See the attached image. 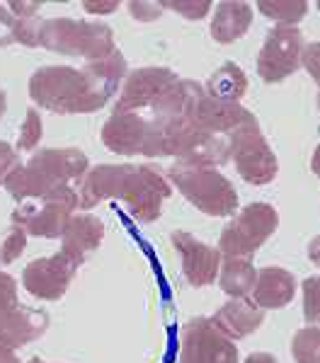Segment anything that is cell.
<instances>
[{"label":"cell","instance_id":"7bdbcfd3","mask_svg":"<svg viewBox=\"0 0 320 363\" xmlns=\"http://www.w3.org/2000/svg\"><path fill=\"white\" fill-rule=\"evenodd\" d=\"M318 8H320V5H318Z\"/></svg>","mask_w":320,"mask_h":363},{"label":"cell","instance_id":"7a4b0ae2","mask_svg":"<svg viewBox=\"0 0 320 363\" xmlns=\"http://www.w3.org/2000/svg\"><path fill=\"white\" fill-rule=\"evenodd\" d=\"M170 194L167 179L148 165H97L87 169L78 186L80 208H92L104 199H121L126 211L141 223L158 220Z\"/></svg>","mask_w":320,"mask_h":363},{"label":"cell","instance_id":"4dcf8cb0","mask_svg":"<svg viewBox=\"0 0 320 363\" xmlns=\"http://www.w3.org/2000/svg\"><path fill=\"white\" fill-rule=\"evenodd\" d=\"M15 308H20L15 279L10 274L0 272V310H15Z\"/></svg>","mask_w":320,"mask_h":363},{"label":"cell","instance_id":"f546056e","mask_svg":"<svg viewBox=\"0 0 320 363\" xmlns=\"http://www.w3.org/2000/svg\"><path fill=\"white\" fill-rule=\"evenodd\" d=\"M20 167L22 165H20V157H17V153L10 148L8 143L0 140V184H5L8 177H13Z\"/></svg>","mask_w":320,"mask_h":363},{"label":"cell","instance_id":"9a60e30c","mask_svg":"<svg viewBox=\"0 0 320 363\" xmlns=\"http://www.w3.org/2000/svg\"><path fill=\"white\" fill-rule=\"evenodd\" d=\"M148 136V121L136 112L112 114L102 126V143L116 155H138Z\"/></svg>","mask_w":320,"mask_h":363},{"label":"cell","instance_id":"83f0119b","mask_svg":"<svg viewBox=\"0 0 320 363\" xmlns=\"http://www.w3.org/2000/svg\"><path fill=\"white\" fill-rule=\"evenodd\" d=\"M162 8H170L187 20H202L211 10V3L209 0H202V3L199 0H180V3H162Z\"/></svg>","mask_w":320,"mask_h":363},{"label":"cell","instance_id":"7c38bea8","mask_svg":"<svg viewBox=\"0 0 320 363\" xmlns=\"http://www.w3.org/2000/svg\"><path fill=\"white\" fill-rule=\"evenodd\" d=\"M170 240L175 252L180 255V262H182L184 279L194 289H202V286H209L216 281L221 272V262H224V257H221L216 247H211V245L202 242V240H197L194 235L182 230H175Z\"/></svg>","mask_w":320,"mask_h":363},{"label":"cell","instance_id":"484cf974","mask_svg":"<svg viewBox=\"0 0 320 363\" xmlns=\"http://www.w3.org/2000/svg\"><path fill=\"white\" fill-rule=\"evenodd\" d=\"M304 318L308 325L320 327V277L304 281Z\"/></svg>","mask_w":320,"mask_h":363},{"label":"cell","instance_id":"4316f807","mask_svg":"<svg viewBox=\"0 0 320 363\" xmlns=\"http://www.w3.org/2000/svg\"><path fill=\"white\" fill-rule=\"evenodd\" d=\"M39 138H42V119H39L37 109H27L25 121L20 126V138H17V150H32L37 148Z\"/></svg>","mask_w":320,"mask_h":363},{"label":"cell","instance_id":"60d3db41","mask_svg":"<svg viewBox=\"0 0 320 363\" xmlns=\"http://www.w3.org/2000/svg\"><path fill=\"white\" fill-rule=\"evenodd\" d=\"M27 363H46V361H42V359H29Z\"/></svg>","mask_w":320,"mask_h":363},{"label":"cell","instance_id":"f35d334b","mask_svg":"<svg viewBox=\"0 0 320 363\" xmlns=\"http://www.w3.org/2000/svg\"><path fill=\"white\" fill-rule=\"evenodd\" d=\"M311 169H313V174H316V177H320V145H318L316 153H313V157H311Z\"/></svg>","mask_w":320,"mask_h":363},{"label":"cell","instance_id":"2e32d148","mask_svg":"<svg viewBox=\"0 0 320 363\" xmlns=\"http://www.w3.org/2000/svg\"><path fill=\"white\" fill-rule=\"evenodd\" d=\"M46 327H49V318L39 310H0V347L13 351L17 347H25L42 337Z\"/></svg>","mask_w":320,"mask_h":363},{"label":"cell","instance_id":"cb8c5ba5","mask_svg":"<svg viewBox=\"0 0 320 363\" xmlns=\"http://www.w3.org/2000/svg\"><path fill=\"white\" fill-rule=\"evenodd\" d=\"M291 356L296 363H320V327H304L291 339Z\"/></svg>","mask_w":320,"mask_h":363},{"label":"cell","instance_id":"8d00e7d4","mask_svg":"<svg viewBox=\"0 0 320 363\" xmlns=\"http://www.w3.org/2000/svg\"><path fill=\"white\" fill-rule=\"evenodd\" d=\"M245 363H277V359L272 354H265V351H258V354H250Z\"/></svg>","mask_w":320,"mask_h":363},{"label":"cell","instance_id":"ffe728a7","mask_svg":"<svg viewBox=\"0 0 320 363\" xmlns=\"http://www.w3.org/2000/svg\"><path fill=\"white\" fill-rule=\"evenodd\" d=\"M253 25V5L245 0H226L216 5L211 22V37L219 44H231L241 39Z\"/></svg>","mask_w":320,"mask_h":363},{"label":"cell","instance_id":"52a82bcc","mask_svg":"<svg viewBox=\"0 0 320 363\" xmlns=\"http://www.w3.org/2000/svg\"><path fill=\"white\" fill-rule=\"evenodd\" d=\"M279 225V213L270 203H248L228 225L224 228L219 238L221 257H241L250 259L262 245L270 240Z\"/></svg>","mask_w":320,"mask_h":363},{"label":"cell","instance_id":"1f68e13d","mask_svg":"<svg viewBox=\"0 0 320 363\" xmlns=\"http://www.w3.org/2000/svg\"><path fill=\"white\" fill-rule=\"evenodd\" d=\"M301 66L308 70L313 80L320 85V42H313L304 46V54H301Z\"/></svg>","mask_w":320,"mask_h":363},{"label":"cell","instance_id":"8992f818","mask_svg":"<svg viewBox=\"0 0 320 363\" xmlns=\"http://www.w3.org/2000/svg\"><path fill=\"white\" fill-rule=\"evenodd\" d=\"M228 150L231 160L236 162V169L248 184L262 186L270 184L279 172L277 155L272 153L267 138L262 136L260 124L253 114L243 119L241 126H236L228 133Z\"/></svg>","mask_w":320,"mask_h":363},{"label":"cell","instance_id":"ab89813d","mask_svg":"<svg viewBox=\"0 0 320 363\" xmlns=\"http://www.w3.org/2000/svg\"><path fill=\"white\" fill-rule=\"evenodd\" d=\"M5 107H8V99H5V92L0 90V116H3V112H5Z\"/></svg>","mask_w":320,"mask_h":363},{"label":"cell","instance_id":"d590c367","mask_svg":"<svg viewBox=\"0 0 320 363\" xmlns=\"http://www.w3.org/2000/svg\"><path fill=\"white\" fill-rule=\"evenodd\" d=\"M308 259H311L316 267H320V235L308 242Z\"/></svg>","mask_w":320,"mask_h":363},{"label":"cell","instance_id":"ac0fdd59","mask_svg":"<svg viewBox=\"0 0 320 363\" xmlns=\"http://www.w3.org/2000/svg\"><path fill=\"white\" fill-rule=\"evenodd\" d=\"M211 325L216 327L221 335H226L228 339H243L248 335H253L255 330L262 325L265 320V310L255 306L248 298H233V301L224 303L216 313H214Z\"/></svg>","mask_w":320,"mask_h":363},{"label":"cell","instance_id":"d4e9b609","mask_svg":"<svg viewBox=\"0 0 320 363\" xmlns=\"http://www.w3.org/2000/svg\"><path fill=\"white\" fill-rule=\"evenodd\" d=\"M25 245H27V233L20 225H13L5 233V238L0 240V264H13L17 257L25 252Z\"/></svg>","mask_w":320,"mask_h":363},{"label":"cell","instance_id":"4fadbf2b","mask_svg":"<svg viewBox=\"0 0 320 363\" xmlns=\"http://www.w3.org/2000/svg\"><path fill=\"white\" fill-rule=\"evenodd\" d=\"M73 218V208L58 201L29 203L22 201L13 211V223L37 238H63L68 220Z\"/></svg>","mask_w":320,"mask_h":363},{"label":"cell","instance_id":"9c48e42d","mask_svg":"<svg viewBox=\"0 0 320 363\" xmlns=\"http://www.w3.org/2000/svg\"><path fill=\"white\" fill-rule=\"evenodd\" d=\"M180 363H238V349L209 318H192L180 335Z\"/></svg>","mask_w":320,"mask_h":363},{"label":"cell","instance_id":"7402d4cb","mask_svg":"<svg viewBox=\"0 0 320 363\" xmlns=\"http://www.w3.org/2000/svg\"><path fill=\"white\" fill-rule=\"evenodd\" d=\"M248 90V78L236 63L226 61L216 73L209 78V83L204 85V92L224 102H241V97Z\"/></svg>","mask_w":320,"mask_h":363},{"label":"cell","instance_id":"5b68a950","mask_svg":"<svg viewBox=\"0 0 320 363\" xmlns=\"http://www.w3.org/2000/svg\"><path fill=\"white\" fill-rule=\"evenodd\" d=\"M167 177L194 208L206 216H231L238 208V194L233 184L214 167L175 165L167 169Z\"/></svg>","mask_w":320,"mask_h":363},{"label":"cell","instance_id":"277c9868","mask_svg":"<svg viewBox=\"0 0 320 363\" xmlns=\"http://www.w3.org/2000/svg\"><path fill=\"white\" fill-rule=\"evenodd\" d=\"M39 46L54 51V54L83 56L87 58V63L107 58L116 51L114 34L107 25L68 20V17H56V20L42 22Z\"/></svg>","mask_w":320,"mask_h":363},{"label":"cell","instance_id":"d6986e66","mask_svg":"<svg viewBox=\"0 0 320 363\" xmlns=\"http://www.w3.org/2000/svg\"><path fill=\"white\" fill-rule=\"evenodd\" d=\"M253 303L262 310L287 308L296 296V279L282 267H265L258 272V281L253 289Z\"/></svg>","mask_w":320,"mask_h":363},{"label":"cell","instance_id":"d6a6232c","mask_svg":"<svg viewBox=\"0 0 320 363\" xmlns=\"http://www.w3.org/2000/svg\"><path fill=\"white\" fill-rule=\"evenodd\" d=\"M129 10L133 20L150 22L162 13V3H148V0H143V3H129Z\"/></svg>","mask_w":320,"mask_h":363},{"label":"cell","instance_id":"ba28073f","mask_svg":"<svg viewBox=\"0 0 320 363\" xmlns=\"http://www.w3.org/2000/svg\"><path fill=\"white\" fill-rule=\"evenodd\" d=\"M304 34L299 27H275L270 29L265 44L258 54V73L265 83H282L301 66L304 54Z\"/></svg>","mask_w":320,"mask_h":363},{"label":"cell","instance_id":"44dd1931","mask_svg":"<svg viewBox=\"0 0 320 363\" xmlns=\"http://www.w3.org/2000/svg\"><path fill=\"white\" fill-rule=\"evenodd\" d=\"M255 281H258V269L253 267V262L241 257H224L219 272V286L224 294L231 298H245L253 294Z\"/></svg>","mask_w":320,"mask_h":363},{"label":"cell","instance_id":"836d02e7","mask_svg":"<svg viewBox=\"0 0 320 363\" xmlns=\"http://www.w3.org/2000/svg\"><path fill=\"white\" fill-rule=\"evenodd\" d=\"M42 8V3H17V0H13V3H8V10L13 13L15 17H37V10Z\"/></svg>","mask_w":320,"mask_h":363},{"label":"cell","instance_id":"30bf717a","mask_svg":"<svg viewBox=\"0 0 320 363\" xmlns=\"http://www.w3.org/2000/svg\"><path fill=\"white\" fill-rule=\"evenodd\" d=\"M177 75L170 68H138L131 70L121 87V95L114 104V114L136 112L143 107H153L170 87L177 83Z\"/></svg>","mask_w":320,"mask_h":363},{"label":"cell","instance_id":"603a6c76","mask_svg":"<svg viewBox=\"0 0 320 363\" xmlns=\"http://www.w3.org/2000/svg\"><path fill=\"white\" fill-rule=\"evenodd\" d=\"M260 13L270 20L279 22V27H294L296 22H301L308 13L306 0H262L258 3Z\"/></svg>","mask_w":320,"mask_h":363},{"label":"cell","instance_id":"6da1fadb","mask_svg":"<svg viewBox=\"0 0 320 363\" xmlns=\"http://www.w3.org/2000/svg\"><path fill=\"white\" fill-rule=\"evenodd\" d=\"M126 75V58L119 51L100 61H90L83 70L46 66L29 80V97L54 114H92L109 102Z\"/></svg>","mask_w":320,"mask_h":363},{"label":"cell","instance_id":"e575fe53","mask_svg":"<svg viewBox=\"0 0 320 363\" xmlns=\"http://www.w3.org/2000/svg\"><path fill=\"white\" fill-rule=\"evenodd\" d=\"M83 8L87 13H112V10L119 8V3L116 0H107V3H92V0H87V3H83Z\"/></svg>","mask_w":320,"mask_h":363},{"label":"cell","instance_id":"3957f363","mask_svg":"<svg viewBox=\"0 0 320 363\" xmlns=\"http://www.w3.org/2000/svg\"><path fill=\"white\" fill-rule=\"evenodd\" d=\"M87 174V157L78 148H44L29 157L13 177L5 182V189L17 201L42 199V201L66 203L73 211L80 206L78 186Z\"/></svg>","mask_w":320,"mask_h":363},{"label":"cell","instance_id":"e0dca14e","mask_svg":"<svg viewBox=\"0 0 320 363\" xmlns=\"http://www.w3.org/2000/svg\"><path fill=\"white\" fill-rule=\"evenodd\" d=\"M102 238H104L102 220L90 213H78L68 220V228L61 238L63 240L61 252L75 267H80L87 259V255H92V252L100 247Z\"/></svg>","mask_w":320,"mask_h":363},{"label":"cell","instance_id":"f1b7e54d","mask_svg":"<svg viewBox=\"0 0 320 363\" xmlns=\"http://www.w3.org/2000/svg\"><path fill=\"white\" fill-rule=\"evenodd\" d=\"M17 22L20 17H15L8 10V5L0 3V46L17 44Z\"/></svg>","mask_w":320,"mask_h":363},{"label":"cell","instance_id":"5bb4252c","mask_svg":"<svg viewBox=\"0 0 320 363\" xmlns=\"http://www.w3.org/2000/svg\"><path fill=\"white\" fill-rule=\"evenodd\" d=\"M248 116V109L241 107V102H224V99H216L206 92H199L197 99L189 107V119L194 121L197 126L204 128L209 133H231L236 126L243 124V119Z\"/></svg>","mask_w":320,"mask_h":363},{"label":"cell","instance_id":"74e56055","mask_svg":"<svg viewBox=\"0 0 320 363\" xmlns=\"http://www.w3.org/2000/svg\"><path fill=\"white\" fill-rule=\"evenodd\" d=\"M0 363H20V359L15 356V351H13V349L0 347Z\"/></svg>","mask_w":320,"mask_h":363},{"label":"cell","instance_id":"b9f144b4","mask_svg":"<svg viewBox=\"0 0 320 363\" xmlns=\"http://www.w3.org/2000/svg\"><path fill=\"white\" fill-rule=\"evenodd\" d=\"M318 109H320V92H318Z\"/></svg>","mask_w":320,"mask_h":363},{"label":"cell","instance_id":"8fae6325","mask_svg":"<svg viewBox=\"0 0 320 363\" xmlns=\"http://www.w3.org/2000/svg\"><path fill=\"white\" fill-rule=\"evenodd\" d=\"M75 267L63 252H56L44 259H34L25 267L22 284L27 294H32L39 301H58L68 291L75 277Z\"/></svg>","mask_w":320,"mask_h":363}]
</instances>
